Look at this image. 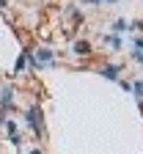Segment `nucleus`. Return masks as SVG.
Returning a JSON list of instances; mask_svg holds the SVG:
<instances>
[{
    "mask_svg": "<svg viewBox=\"0 0 143 154\" xmlns=\"http://www.w3.org/2000/svg\"><path fill=\"white\" fill-rule=\"evenodd\" d=\"M124 30H127V22H124V19H116V22H113V33H118V36H121Z\"/></svg>",
    "mask_w": 143,
    "mask_h": 154,
    "instance_id": "nucleus-5",
    "label": "nucleus"
},
{
    "mask_svg": "<svg viewBox=\"0 0 143 154\" xmlns=\"http://www.w3.org/2000/svg\"><path fill=\"white\" fill-rule=\"evenodd\" d=\"M105 3H118V0H105Z\"/></svg>",
    "mask_w": 143,
    "mask_h": 154,
    "instance_id": "nucleus-11",
    "label": "nucleus"
},
{
    "mask_svg": "<svg viewBox=\"0 0 143 154\" xmlns=\"http://www.w3.org/2000/svg\"><path fill=\"white\" fill-rule=\"evenodd\" d=\"M85 3H94L96 6V3H105V0H85Z\"/></svg>",
    "mask_w": 143,
    "mask_h": 154,
    "instance_id": "nucleus-10",
    "label": "nucleus"
},
{
    "mask_svg": "<svg viewBox=\"0 0 143 154\" xmlns=\"http://www.w3.org/2000/svg\"><path fill=\"white\" fill-rule=\"evenodd\" d=\"M132 28H135V30H143V19H138V22H132Z\"/></svg>",
    "mask_w": 143,
    "mask_h": 154,
    "instance_id": "nucleus-8",
    "label": "nucleus"
},
{
    "mask_svg": "<svg viewBox=\"0 0 143 154\" xmlns=\"http://www.w3.org/2000/svg\"><path fill=\"white\" fill-rule=\"evenodd\" d=\"M121 44H124V42H121V36H107V47H113V50H118Z\"/></svg>",
    "mask_w": 143,
    "mask_h": 154,
    "instance_id": "nucleus-6",
    "label": "nucleus"
},
{
    "mask_svg": "<svg viewBox=\"0 0 143 154\" xmlns=\"http://www.w3.org/2000/svg\"><path fill=\"white\" fill-rule=\"evenodd\" d=\"M25 121L33 127L36 138H44V124H42V110H39V107H28L25 110Z\"/></svg>",
    "mask_w": 143,
    "mask_h": 154,
    "instance_id": "nucleus-1",
    "label": "nucleus"
},
{
    "mask_svg": "<svg viewBox=\"0 0 143 154\" xmlns=\"http://www.w3.org/2000/svg\"><path fill=\"white\" fill-rule=\"evenodd\" d=\"M28 154H42V149H30V151H28Z\"/></svg>",
    "mask_w": 143,
    "mask_h": 154,
    "instance_id": "nucleus-9",
    "label": "nucleus"
},
{
    "mask_svg": "<svg viewBox=\"0 0 143 154\" xmlns=\"http://www.w3.org/2000/svg\"><path fill=\"white\" fill-rule=\"evenodd\" d=\"M102 74H105L107 80H118V66H116V63H105V69H102Z\"/></svg>",
    "mask_w": 143,
    "mask_h": 154,
    "instance_id": "nucleus-3",
    "label": "nucleus"
},
{
    "mask_svg": "<svg viewBox=\"0 0 143 154\" xmlns=\"http://www.w3.org/2000/svg\"><path fill=\"white\" fill-rule=\"evenodd\" d=\"M74 52H80V55H88V52H91L88 42H77V44H74Z\"/></svg>",
    "mask_w": 143,
    "mask_h": 154,
    "instance_id": "nucleus-4",
    "label": "nucleus"
},
{
    "mask_svg": "<svg viewBox=\"0 0 143 154\" xmlns=\"http://www.w3.org/2000/svg\"><path fill=\"white\" fill-rule=\"evenodd\" d=\"M14 99V91L11 88H0V107H8Z\"/></svg>",
    "mask_w": 143,
    "mask_h": 154,
    "instance_id": "nucleus-2",
    "label": "nucleus"
},
{
    "mask_svg": "<svg viewBox=\"0 0 143 154\" xmlns=\"http://www.w3.org/2000/svg\"><path fill=\"white\" fill-rule=\"evenodd\" d=\"M132 91L138 94V99H143V83H135V85H132Z\"/></svg>",
    "mask_w": 143,
    "mask_h": 154,
    "instance_id": "nucleus-7",
    "label": "nucleus"
}]
</instances>
